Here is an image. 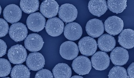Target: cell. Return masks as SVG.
<instances>
[{
	"instance_id": "6da1fadb",
	"label": "cell",
	"mask_w": 134,
	"mask_h": 78,
	"mask_svg": "<svg viewBox=\"0 0 134 78\" xmlns=\"http://www.w3.org/2000/svg\"><path fill=\"white\" fill-rule=\"evenodd\" d=\"M27 56L26 49L21 44L13 46L8 51V57L10 62L15 65L24 63Z\"/></svg>"
},
{
	"instance_id": "7a4b0ae2",
	"label": "cell",
	"mask_w": 134,
	"mask_h": 78,
	"mask_svg": "<svg viewBox=\"0 0 134 78\" xmlns=\"http://www.w3.org/2000/svg\"><path fill=\"white\" fill-rule=\"evenodd\" d=\"M105 31L111 35L115 36L121 32L124 28V21L116 16H110L106 19L104 24Z\"/></svg>"
},
{
	"instance_id": "3957f363",
	"label": "cell",
	"mask_w": 134,
	"mask_h": 78,
	"mask_svg": "<svg viewBox=\"0 0 134 78\" xmlns=\"http://www.w3.org/2000/svg\"><path fill=\"white\" fill-rule=\"evenodd\" d=\"M73 70L79 75H85L89 73L92 69L91 62L89 58L81 56L76 57L72 64Z\"/></svg>"
},
{
	"instance_id": "277c9868",
	"label": "cell",
	"mask_w": 134,
	"mask_h": 78,
	"mask_svg": "<svg viewBox=\"0 0 134 78\" xmlns=\"http://www.w3.org/2000/svg\"><path fill=\"white\" fill-rule=\"evenodd\" d=\"M46 23V19L40 13L31 14L26 20V25L29 29L34 32H40L43 30Z\"/></svg>"
},
{
	"instance_id": "5b68a950",
	"label": "cell",
	"mask_w": 134,
	"mask_h": 78,
	"mask_svg": "<svg viewBox=\"0 0 134 78\" xmlns=\"http://www.w3.org/2000/svg\"><path fill=\"white\" fill-rule=\"evenodd\" d=\"M78 45L81 53L86 56H92L97 49L96 41L89 36L82 38L79 41Z\"/></svg>"
},
{
	"instance_id": "8992f818",
	"label": "cell",
	"mask_w": 134,
	"mask_h": 78,
	"mask_svg": "<svg viewBox=\"0 0 134 78\" xmlns=\"http://www.w3.org/2000/svg\"><path fill=\"white\" fill-rule=\"evenodd\" d=\"M58 15L62 21L68 23L73 22L77 18L78 10L74 5L66 3L62 5L59 8Z\"/></svg>"
},
{
	"instance_id": "52a82bcc",
	"label": "cell",
	"mask_w": 134,
	"mask_h": 78,
	"mask_svg": "<svg viewBox=\"0 0 134 78\" xmlns=\"http://www.w3.org/2000/svg\"><path fill=\"white\" fill-rule=\"evenodd\" d=\"M61 56L64 59L72 60L78 56L79 53V47L73 41H65L61 45L59 49Z\"/></svg>"
},
{
	"instance_id": "ba28073f",
	"label": "cell",
	"mask_w": 134,
	"mask_h": 78,
	"mask_svg": "<svg viewBox=\"0 0 134 78\" xmlns=\"http://www.w3.org/2000/svg\"><path fill=\"white\" fill-rule=\"evenodd\" d=\"M110 58L106 52L99 51L91 57L92 65L97 70L102 71L107 69L110 65Z\"/></svg>"
},
{
	"instance_id": "9c48e42d",
	"label": "cell",
	"mask_w": 134,
	"mask_h": 78,
	"mask_svg": "<svg viewBox=\"0 0 134 78\" xmlns=\"http://www.w3.org/2000/svg\"><path fill=\"white\" fill-rule=\"evenodd\" d=\"M64 28L63 22L57 17L49 19L45 26L47 33L52 37H57L61 35L63 32Z\"/></svg>"
},
{
	"instance_id": "30bf717a",
	"label": "cell",
	"mask_w": 134,
	"mask_h": 78,
	"mask_svg": "<svg viewBox=\"0 0 134 78\" xmlns=\"http://www.w3.org/2000/svg\"><path fill=\"white\" fill-rule=\"evenodd\" d=\"M9 34L12 40L20 42L25 39L28 34V30L25 25L21 23H16L11 26Z\"/></svg>"
},
{
	"instance_id": "8fae6325",
	"label": "cell",
	"mask_w": 134,
	"mask_h": 78,
	"mask_svg": "<svg viewBox=\"0 0 134 78\" xmlns=\"http://www.w3.org/2000/svg\"><path fill=\"white\" fill-rule=\"evenodd\" d=\"M26 64L31 70L37 71L45 66V59L43 55L39 52L31 53L26 58Z\"/></svg>"
},
{
	"instance_id": "7c38bea8",
	"label": "cell",
	"mask_w": 134,
	"mask_h": 78,
	"mask_svg": "<svg viewBox=\"0 0 134 78\" xmlns=\"http://www.w3.org/2000/svg\"><path fill=\"white\" fill-rule=\"evenodd\" d=\"M3 15L7 22L11 23H16L21 19L22 11L17 5L10 4L5 8Z\"/></svg>"
},
{
	"instance_id": "4fadbf2b",
	"label": "cell",
	"mask_w": 134,
	"mask_h": 78,
	"mask_svg": "<svg viewBox=\"0 0 134 78\" xmlns=\"http://www.w3.org/2000/svg\"><path fill=\"white\" fill-rule=\"evenodd\" d=\"M129 58L128 51L121 47L114 49L110 54V58L114 65L122 66L125 65Z\"/></svg>"
},
{
	"instance_id": "5bb4252c",
	"label": "cell",
	"mask_w": 134,
	"mask_h": 78,
	"mask_svg": "<svg viewBox=\"0 0 134 78\" xmlns=\"http://www.w3.org/2000/svg\"><path fill=\"white\" fill-rule=\"evenodd\" d=\"M86 30L90 36L92 38H97L103 34L104 28L102 21L97 19H93L87 22Z\"/></svg>"
},
{
	"instance_id": "9a60e30c",
	"label": "cell",
	"mask_w": 134,
	"mask_h": 78,
	"mask_svg": "<svg viewBox=\"0 0 134 78\" xmlns=\"http://www.w3.org/2000/svg\"><path fill=\"white\" fill-rule=\"evenodd\" d=\"M44 41L42 37L36 33H31L27 36L24 40L26 48L31 52H37L42 48Z\"/></svg>"
},
{
	"instance_id": "2e32d148",
	"label": "cell",
	"mask_w": 134,
	"mask_h": 78,
	"mask_svg": "<svg viewBox=\"0 0 134 78\" xmlns=\"http://www.w3.org/2000/svg\"><path fill=\"white\" fill-rule=\"evenodd\" d=\"M40 10L43 16L48 18H52L58 13L59 5L54 0L44 1L41 4Z\"/></svg>"
},
{
	"instance_id": "e0dca14e",
	"label": "cell",
	"mask_w": 134,
	"mask_h": 78,
	"mask_svg": "<svg viewBox=\"0 0 134 78\" xmlns=\"http://www.w3.org/2000/svg\"><path fill=\"white\" fill-rule=\"evenodd\" d=\"M64 33L65 38L68 40L76 41L81 37L83 30L80 24L76 22H71L65 26Z\"/></svg>"
},
{
	"instance_id": "ac0fdd59",
	"label": "cell",
	"mask_w": 134,
	"mask_h": 78,
	"mask_svg": "<svg viewBox=\"0 0 134 78\" xmlns=\"http://www.w3.org/2000/svg\"><path fill=\"white\" fill-rule=\"evenodd\" d=\"M89 10L92 14L100 17L106 13L108 10L107 3L105 0H91L88 5Z\"/></svg>"
},
{
	"instance_id": "d6986e66",
	"label": "cell",
	"mask_w": 134,
	"mask_h": 78,
	"mask_svg": "<svg viewBox=\"0 0 134 78\" xmlns=\"http://www.w3.org/2000/svg\"><path fill=\"white\" fill-rule=\"evenodd\" d=\"M134 31L132 29H125L121 31L118 37V42L120 45L127 49L134 46Z\"/></svg>"
},
{
	"instance_id": "ffe728a7",
	"label": "cell",
	"mask_w": 134,
	"mask_h": 78,
	"mask_svg": "<svg viewBox=\"0 0 134 78\" xmlns=\"http://www.w3.org/2000/svg\"><path fill=\"white\" fill-rule=\"evenodd\" d=\"M98 47L100 50L104 52H110L116 46V41L111 35L105 34L101 35L98 39Z\"/></svg>"
},
{
	"instance_id": "44dd1931",
	"label": "cell",
	"mask_w": 134,
	"mask_h": 78,
	"mask_svg": "<svg viewBox=\"0 0 134 78\" xmlns=\"http://www.w3.org/2000/svg\"><path fill=\"white\" fill-rule=\"evenodd\" d=\"M53 73L54 78H70L72 75L71 68L64 63L56 65L53 69Z\"/></svg>"
},
{
	"instance_id": "7402d4cb",
	"label": "cell",
	"mask_w": 134,
	"mask_h": 78,
	"mask_svg": "<svg viewBox=\"0 0 134 78\" xmlns=\"http://www.w3.org/2000/svg\"><path fill=\"white\" fill-rule=\"evenodd\" d=\"M30 72L27 67L23 65H16L11 72L12 78H30Z\"/></svg>"
},
{
	"instance_id": "603a6c76",
	"label": "cell",
	"mask_w": 134,
	"mask_h": 78,
	"mask_svg": "<svg viewBox=\"0 0 134 78\" xmlns=\"http://www.w3.org/2000/svg\"><path fill=\"white\" fill-rule=\"evenodd\" d=\"M21 9L26 14H32L38 10L39 1L37 0H22L20 2Z\"/></svg>"
},
{
	"instance_id": "cb8c5ba5",
	"label": "cell",
	"mask_w": 134,
	"mask_h": 78,
	"mask_svg": "<svg viewBox=\"0 0 134 78\" xmlns=\"http://www.w3.org/2000/svg\"><path fill=\"white\" fill-rule=\"evenodd\" d=\"M127 1L126 0H108L107 7L111 12L118 14L122 13L126 9Z\"/></svg>"
},
{
	"instance_id": "d4e9b609",
	"label": "cell",
	"mask_w": 134,
	"mask_h": 78,
	"mask_svg": "<svg viewBox=\"0 0 134 78\" xmlns=\"http://www.w3.org/2000/svg\"><path fill=\"white\" fill-rule=\"evenodd\" d=\"M108 77L109 78H128L126 69L119 66L113 67L109 72Z\"/></svg>"
},
{
	"instance_id": "484cf974",
	"label": "cell",
	"mask_w": 134,
	"mask_h": 78,
	"mask_svg": "<svg viewBox=\"0 0 134 78\" xmlns=\"http://www.w3.org/2000/svg\"><path fill=\"white\" fill-rule=\"evenodd\" d=\"M12 69L10 62L5 58H0V77H4L10 74Z\"/></svg>"
},
{
	"instance_id": "4316f807",
	"label": "cell",
	"mask_w": 134,
	"mask_h": 78,
	"mask_svg": "<svg viewBox=\"0 0 134 78\" xmlns=\"http://www.w3.org/2000/svg\"><path fill=\"white\" fill-rule=\"evenodd\" d=\"M9 25L6 21L0 18V38L5 37L9 31Z\"/></svg>"
},
{
	"instance_id": "83f0119b",
	"label": "cell",
	"mask_w": 134,
	"mask_h": 78,
	"mask_svg": "<svg viewBox=\"0 0 134 78\" xmlns=\"http://www.w3.org/2000/svg\"><path fill=\"white\" fill-rule=\"evenodd\" d=\"M35 78H54L52 72L47 69H41L36 73Z\"/></svg>"
},
{
	"instance_id": "f1b7e54d",
	"label": "cell",
	"mask_w": 134,
	"mask_h": 78,
	"mask_svg": "<svg viewBox=\"0 0 134 78\" xmlns=\"http://www.w3.org/2000/svg\"><path fill=\"white\" fill-rule=\"evenodd\" d=\"M7 49L6 43L3 40L0 39V58L6 54Z\"/></svg>"
},
{
	"instance_id": "f546056e",
	"label": "cell",
	"mask_w": 134,
	"mask_h": 78,
	"mask_svg": "<svg viewBox=\"0 0 134 78\" xmlns=\"http://www.w3.org/2000/svg\"><path fill=\"white\" fill-rule=\"evenodd\" d=\"M134 63L131 64L127 69V74L128 78H134Z\"/></svg>"
},
{
	"instance_id": "4dcf8cb0",
	"label": "cell",
	"mask_w": 134,
	"mask_h": 78,
	"mask_svg": "<svg viewBox=\"0 0 134 78\" xmlns=\"http://www.w3.org/2000/svg\"><path fill=\"white\" fill-rule=\"evenodd\" d=\"M70 78H84L83 76H78V75H76V76H74Z\"/></svg>"
},
{
	"instance_id": "1f68e13d",
	"label": "cell",
	"mask_w": 134,
	"mask_h": 78,
	"mask_svg": "<svg viewBox=\"0 0 134 78\" xmlns=\"http://www.w3.org/2000/svg\"><path fill=\"white\" fill-rule=\"evenodd\" d=\"M1 11H2V8H1V6L0 5V15L1 13Z\"/></svg>"
},
{
	"instance_id": "d6a6232c",
	"label": "cell",
	"mask_w": 134,
	"mask_h": 78,
	"mask_svg": "<svg viewBox=\"0 0 134 78\" xmlns=\"http://www.w3.org/2000/svg\"><path fill=\"white\" fill-rule=\"evenodd\" d=\"M10 78V77H4V78Z\"/></svg>"
}]
</instances>
